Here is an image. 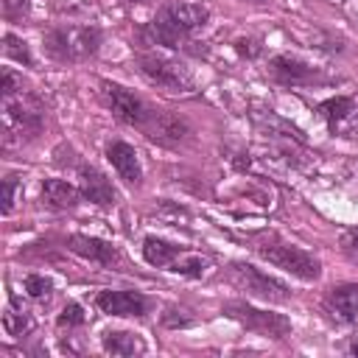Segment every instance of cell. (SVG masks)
I'll use <instances>...</instances> for the list:
<instances>
[{
    "mask_svg": "<svg viewBox=\"0 0 358 358\" xmlns=\"http://www.w3.org/2000/svg\"><path fill=\"white\" fill-rule=\"evenodd\" d=\"M42 131V109L34 98L17 92L3 98V145H22Z\"/></svg>",
    "mask_w": 358,
    "mask_h": 358,
    "instance_id": "3",
    "label": "cell"
},
{
    "mask_svg": "<svg viewBox=\"0 0 358 358\" xmlns=\"http://www.w3.org/2000/svg\"><path fill=\"white\" fill-rule=\"evenodd\" d=\"M210 257L207 255H199V252H187L182 249L176 255V260L168 266V271H176V274H185V277H201L207 268H210Z\"/></svg>",
    "mask_w": 358,
    "mask_h": 358,
    "instance_id": "20",
    "label": "cell"
},
{
    "mask_svg": "<svg viewBox=\"0 0 358 358\" xmlns=\"http://www.w3.org/2000/svg\"><path fill=\"white\" fill-rule=\"evenodd\" d=\"M341 252H344L352 263H358V227H355V229H347V232L341 235Z\"/></svg>",
    "mask_w": 358,
    "mask_h": 358,
    "instance_id": "26",
    "label": "cell"
},
{
    "mask_svg": "<svg viewBox=\"0 0 358 358\" xmlns=\"http://www.w3.org/2000/svg\"><path fill=\"white\" fill-rule=\"evenodd\" d=\"M246 3H268V0H246Z\"/></svg>",
    "mask_w": 358,
    "mask_h": 358,
    "instance_id": "30",
    "label": "cell"
},
{
    "mask_svg": "<svg viewBox=\"0 0 358 358\" xmlns=\"http://www.w3.org/2000/svg\"><path fill=\"white\" fill-rule=\"evenodd\" d=\"M67 249L76 252L78 257L90 260V263H98V266H115L120 260V255L112 243H106L101 238H90V235H70Z\"/></svg>",
    "mask_w": 358,
    "mask_h": 358,
    "instance_id": "15",
    "label": "cell"
},
{
    "mask_svg": "<svg viewBox=\"0 0 358 358\" xmlns=\"http://www.w3.org/2000/svg\"><path fill=\"white\" fill-rule=\"evenodd\" d=\"M140 131H145V137H148V140H154V143L176 145V143H182V140L190 134V126H187L179 115H173V112L154 109V112H151V117H148V123H145Z\"/></svg>",
    "mask_w": 358,
    "mask_h": 358,
    "instance_id": "11",
    "label": "cell"
},
{
    "mask_svg": "<svg viewBox=\"0 0 358 358\" xmlns=\"http://www.w3.org/2000/svg\"><path fill=\"white\" fill-rule=\"evenodd\" d=\"M106 159L112 162V168L117 171V176L129 187H140V182H143V165H140V157H137L134 145H129L123 140H115L106 148Z\"/></svg>",
    "mask_w": 358,
    "mask_h": 358,
    "instance_id": "13",
    "label": "cell"
},
{
    "mask_svg": "<svg viewBox=\"0 0 358 358\" xmlns=\"http://www.w3.org/2000/svg\"><path fill=\"white\" fill-rule=\"evenodd\" d=\"M84 324V308L78 302H67L59 313V327H78Z\"/></svg>",
    "mask_w": 358,
    "mask_h": 358,
    "instance_id": "24",
    "label": "cell"
},
{
    "mask_svg": "<svg viewBox=\"0 0 358 358\" xmlns=\"http://www.w3.org/2000/svg\"><path fill=\"white\" fill-rule=\"evenodd\" d=\"M0 92H3V98H8V95H17V92H22V78H17L8 67L3 70V84H0Z\"/></svg>",
    "mask_w": 358,
    "mask_h": 358,
    "instance_id": "27",
    "label": "cell"
},
{
    "mask_svg": "<svg viewBox=\"0 0 358 358\" xmlns=\"http://www.w3.org/2000/svg\"><path fill=\"white\" fill-rule=\"evenodd\" d=\"M137 67H140V73H143L151 84H157V87L176 90V92L193 90V73L187 70V64H182V62L173 59V56H165V53H157V50L137 53Z\"/></svg>",
    "mask_w": 358,
    "mask_h": 358,
    "instance_id": "6",
    "label": "cell"
},
{
    "mask_svg": "<svg viewBox=\"0 0 358 358\" xmlns=\"http://www.w3.org/2000/svg\"><path fill=\"white\" fill-rule=\"evenodd\" d=\"M103 350L109 355H143L145 352V341L137 333L129 330H112L103 336Z\"/></svg>",
    "mask_w": 358,
    "mask_h": 358,
    "instance_id": "18",
    "label": "cell"
},
{
    "mask_svg": "<svg viewBox=\"0 0 358 358\" xmlns=\"http://www.w3.org/2000/svg\"><path fill=\"white\" fill-rule=\"evenodd\" d=\"M227 274H229V282L238 291H243L246 296H252V299L280 305V302H288V296H291V291H288V285L282 280L260 271L252 263H232Z\"/></svg>",
    "mask_w": 358,
    "mask_h": 358,
    "instance_id": "5",
    "label": "cell"
},
{
    "mask_svg": "<svg viewBox=\"0 0 358 358\" xmlns=\"http://www.w3.org/2000/svg\"><path fill=\"white\" fill-rule=\"evenodd\" d=\"M235 50H238L241 56H246V59H255L263 48H260L257 39H238V42H235Z\"/></svg>",
    "mask_w": 358,
    "mask_h": 358,
    "instance_id": "28",
    "label": "cell"
},
{
    "mask_svg": "<svg viewBox=\"0 0 358 358\" xmlns=\"http://www.w3.org/2000/svg\"><path fill=\"white\" fill-rule=\"evenodd\" d=\"M224 313L229 319L241 322L246 330H252L257 336H266V338H285V336H291V322L282 313L260 310V308H252L246 302H227Z\"/></svg>",
    "mask_w": 358,
    "mask_h": 358,
    "instance_id": "7",
    "label": "cell"
},
{
    "mask_svg": "<svg viewBox=\"0 0 358 358\" xmlns=\"http://www.w3.org/2000/svg\"><path fill=\"white\" fill-rule=\"evenodd\" d=\"M22 193V185L14 179V176H8L6 182H3V213L8 215L11 210H14V204H17V196Z\"/></svg>",
    "mask_w": 358,
    "mask_h": 358,
    "instance_id": "25",
    "label": "cell"
},
{
    "mask_svg": "<svg viewBox=\"0 0 358 358\" xmlns=\"http://www.w3.org/2000/svg\"><path fill=\"white\" fill-rule=\"evenodd\" d=\"M3 53H6L8 59L20 62V64H28V67L34 64V56H31L28 42L20 39V36H14V34H6V36H3Z\"/></svg>",
    "mask_w": 358,
    "mask_h": 358,
    "instance_id": "22",
    "label": "cell"
},
{
    "mask_svg": "<svg viewBox=\"0 0 358 358\" xmlns=\"http://www.w3.org/2000/svg\"><path fill=\"white\" fill-rule=\"evenodd\" d=\"M210 20V8L201 0H173L157 11V17L143 28V39L148 45L179 48L196 31H201Z\"/></svg>",
    "mask_w": 358,
    "mask_h": 358,
    "instance_id": "1",
    "label": "cell"
},
{
    "mask_svg": "<svg viewBox=\"0 0 358 358\" xmlns=\"http://www.w3.org/2000/svg\"><path fill=\"white\" fill-rule=\"evenodd\" d=\"M131 3H148V0H131Z\"/></svg>",
    "mask_w": 358,
    "mask_h": 358,
    "instance_id": "31",
    "label": "cell"
},
{
    "mask_svg": "<svg viewBox=\"0 0 358 358\" xmlns=\"http://www.w3.org/2000/svg\"><path fill=\"white\" fill-rule=\"evenodd\" d=\"M324 310L338 324H347V322L358 319V282L333 285L327 291V296H324Z\"/></svg>",
    "mask_w": 358,
    "mask_h": 358,
    "instance_id": "14",
    "label": "cell"
},
{
    "mask_svg": "<svg viewBox=\"0 0 358 358\" xmlns=\"http://www.w3.org/2000/svg\"><path fill=\"white\" fill-rule=\"evenodd\" d=\"M268 76L282 87H310V84L322 81V73L316 67H310L294 56H285V53L274 56L268 62Z\"/></svg>",
    "mask_w": 358,
    "mask_h": 358,
    "instance_id": "10",
    "label": "cell"
},
{
    "mask_svg": "<svg viewBox=\"0 0 358 358\" xmlns=\"http://www.w3.org/2000/svg\"><path fill=\"white\" fill-rule=\"evenodd\" d=\"M257 255H260L263 260H268L271 266L282 268L285 274L296 277V280L310 282V280H319V277H322V263H319V257H313L310 252H305V249H299V246H294V243L266 241V243L257 246Z\"/></svg>",
    "mask_w": 358,
    "mask_h": 358,
    "instance_id": "4",
    "label": "cell"
},
{
    "mask_svg": "<svg viewBox=\"0 0 358 358\" xmlns=\"http://www.w3.org/2000/svg\"><path fill=\"white\" fill-rule=\"evenodd\" d=\"M81 196L87 199V201H92V204H98V207H112L115 204V187H112V182L98 171V168H81Z\"/></svg>",
    "mask_w": 358,
    "mask_h": 358,
    "instance_id": "16",
    "label": "cell"
},
{
    "mask_svg": "<svg viewBox=\"0 0 358 358\" xmlns=\"http://www.w3.org/2000/svg\"><path fill=\"white\" fill-rule=\"evenodd\" d=\"M3 327L8 336L20 338V336H28L34 330V316L28 310H17V308H6L3 313Z\"/></svg>",
    "mask_w": 358,
    "mask_h": 358,
    "instance_id": "21",
    "label": "cell"
},
{
    "mask_svg": "<svg viewBox=\"0 0 358 358\" xmlns=\"http://www.w3.org/2000/svg\"><path fill=\"white\" fill-rule=\"evenodd\" d=\"M81 199V187L64 182V179H45L42 182V201L50 210H73Z\"/></svg>",
    "mask_w": 358,
    "mask_h": 358,
    "instance_id": "17",
    "label": "cell"
},
{
    "mask_svg": "<svg viewBox=\"0 0 358 358\" xmlns=\"http://www.w3.org/2000/svg\"><path fill=\"white\" fill-rule=\"evenodd\" d=\"M322 117L338 137H358V103L347 95H336L319 103Z\"/></svg>",
    "mask_w": 358,
    "mask_h": 358,
    "instance_id": "9",
    "label": "cell"
},
{
    "mask_svg": "<svg viewBox=\"0 0 358 358\" xmlns=\"http://www.w3.org/2000/svg\"><path fill=\"white\" fill-rule=\"evenodd\" d=\"M350 355H358V336H352L350 341Z\"/></svg>",
    "mask_w": 358,
    "mask_h": 358,
    "instance_id": "29",
    "label": "cell"
},
{
    "mask_svg": "<svg viewBox=\"0 0 358 358\" xmlns=\"http://www.w3.org/2000/svg\"><path fill=\"white\" fill-rule=\"evenodd\" d=\"M50 280L48 277H42V274H28L25 277V291H28V296H34V299H48L50 296Z\"/></svg>",
    "mask_w": 358,
    "mask_h": 358,
    "instance_id": "23",
    "label": "cell"
},
{
    "mask_svg": "<svg viewBox=\"0 0 358 358\" xmlns=\"http://www.w3.org/2000/svg\"><path fill=\"white\" fill-rule=\"evenodd\" d=\"M179 252H182L179 246H173V243H168L162 238H154V235H148L143 241V257H145V263H151L157 268H168L176 260Z\"/></svg>",
    "mask_w": 358,
    "mask_h": 358,
    "instance_id": "19",
    "label": "cell"
},
{
    "mask_svg": "<svg viewBox=\"0 0 358 358\" xmlns=\"http://www.w3.org/2000/svg\"><path fill=\"white\" fill-rule=\"evenodd\" d=\"M101 31L95 25H59L45 34V48L56 62H87L98 53Z\"/></svg>",
    "mask_w": 358,
    "mask_h": 358,
    "instance_id": "2",
    "label": "cell"
},
{
    "mask_svg": "<svg viewBox=\"0 0 358 358\" xmlns=\"http://www.w3.org/2000/svg\"><path fill=\"white\" fill-rule=\"evenodd\" d=\"M95 305L109 316H145L151 308V302L140 291H112V288L101 291L95 296Z\"/></svg>",
    "mask_w": 358,
    "mask_h": 358,
    "instance_id": "12",
    "label": "cell"
},
{
    "mask_svg": "<svg viewBox=\"0 0 358 358\" xmlns=\"http://www.w3.org/2000/svg\"><path fill=\"white\" fill-rule=\"evenodd\" d=\"M101 92H103V101L106 106L112 109V115L129 126H137L143 129L154 112V106H148L140 95H134L131 90L120 87V84H112V81H101Z\"/></svg>",
    "mask_w": 358,
    "mask_h": 358,
    "instance_id": "8",
    "label": "cell"
}]
</instances>
